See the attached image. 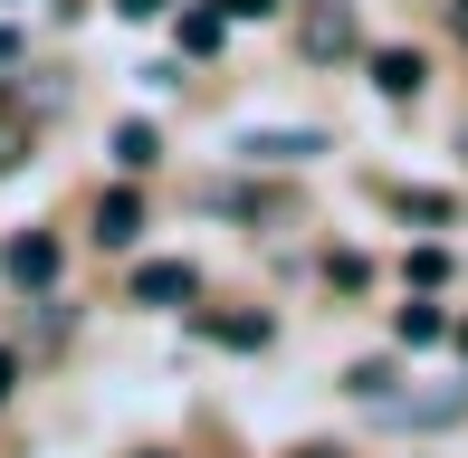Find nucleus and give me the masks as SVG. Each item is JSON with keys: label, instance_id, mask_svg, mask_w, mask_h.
<instances>
[{"label": "nucleus", "instance_id": "6", "mask_svg": "<svg viewBox=\"0 0 468 458\" xmlns=\"http://www.w3.org/2000/svg\"><path fill=\"white\" fill-rule=\"evenodd\" d=\"M239 153L249 162H306V153H325V134H249Z\"/></svg>", "mask_w": 468, "mask_h": 458}, {"label": "nucleus", "instance_id": "9", "mask_svg": "<svg viewBox=\"0 0 468 458\" xmlns=\"http://www.w3.org/2000/svg\"><path fill=\"white\" fill-rule=\"evenodd\" d=\"M154 153H163V134H154V124H115V162H124V172H144Z\"/></svg>", "mask_w": 468, "mask_h": 458}, {"label": "nucleus", "instance_id": "14", "mask_svg": "<svg viewBox=\"0 0 468 458\" xmlns=\"http://www.w3.org/2000/svg\"><path fill=\"white\" fill-rule=\"evenodd\" d=\"M296 458H345V449H296Z\"/></svg>", "mask_w": 468, "mask_h": 458}, {"label": "nucleus", "instance_id": "7", "mask_svg": "<svg viewBox=\"0 0 468 458\" xmlns=\"http://www.w3.org/2000/svg\"><path fill=\"white\" fill-rule=\"evenodd\" d=\"M220 38H229V10H182V48L191 57H210Z\"/></svg>", "mask_w": 468, "mask_h": 458}, {"label": "nucleus", "instance_id": "1", "mask_svg": "<svg viewBox=\"0 0 468 458\" xmlns=\"http://www.w3.org/2000/svg\"><path fill=\"white\" fill-rule=\"evenodd\" d=\"M296 57H315V68L354 57V10H345V0H306V19H296Z\"/></svg>", "mask_w": 468, "mask_h": 458}, {"label": "nucleus", "instance_id": "4", "mask_svg": "<svg viewBox=\"0 0 468 458\" xmlns=\"http://www.w3.org/2000/svg\"><path fill=\"white\" fill-rule=\"evenodd\" d=\"M96 239H105V248H134V239H144V201H134V192H105V201H96Z\"/></svg>", "mask_w": 468, "mask_h": 458}, {"label": "nucleus", "instance_id": "5", "mask_svg": "<svg viewBox=\"0 0 468 458\" xmlns=\"http://www.w3.org/2000/svg\"><path fill=\"white\" fill-rule=\"evenodd\" d=\"M420 77H431V68H420L411 48H382V57H373V87L392 96V106H401V96H420Z\"/></svg>", "mask_w": 468, "mask_h": 458}, {"label": "nucleus", "instance_id": "13", "mask_svg": "<svg viewBox=\"0 0 468 458\" xmlns=\"http://www.w3.org/2000/svg\"><path fill=\"white\" fill-rule=\"evenodd\" d=\"M10 372H19V353H10V344H0V401H10Z\"/></svg>", "mask_w": 468, "mask_h": 458}, {"label": "nucleus", "instance_id": "11", "mask_svg": "<svg viewBox=\"0 0 468 458\" xmlns=\"http://www.w3.org/2000/svg\"><path fill=\"white\" fill-rule=\"evenodd\" d=\"M19 153H29V124H10V115H0V172H19Z\"/></svg>", "mask_w": 468, "mask_h": 458}, {"label": "nucleus", "instance_id": "16", "mask_svg": "<svg viewBox=\"0 0 468 458\" xmlns=\"http://www.w3.org/2000/svg\"><path fill=\"white\" fill-rule=\"evenodd\" d=\"M459 10H468V0H459Z\"/></svg>", "mask_w": 468, "mask_h": 458}, {"label": "nucleus", "instance_id": "10", "mask_svg": "<svg viewBox=\"0 0 468 458\" xmlns=\"http://www.w3.org/2000/svg\"><path fill=\"white\" fill-rule=\"evenodd\" d=\"M440 335H450V316H440L431 297H420V306H401V344H440Z\"/></svg>", "mask_w": 468, "mask_h": 458}, {"label": "nucleus", "instance_id": "3", "mask_svg": "<svg viewBox=\"0 0 468 458\" xmlns=\"http://www.w3.org/2000/svg\"><path fill=\"white\" fill-rule=\"evenodd\" d=\"M0 267H10V286H29V297H48V277H58V239H48V229H19V239H10V258H0Z\"/></svg>", "mask_w": 468, "mask_h": 458}, {"label": "nucleus", "instance_id": "8", "mask_svg": "<svg viewBox=\"0 0 468 458\" xmlns=\"http://www.w3.org/2000/svg\"><path fill=\"white\" fill-rule=\"evenodd\" d=\"M201 335H220V344L259 353V344H268V316H201Z\"/></svg>", "mask_w": 468, "mask_h": 458}, {"label": "nucleus", "instance_id": "2", "mask_svg": "<svg viewBox=\"0 0 468 458\" xmlns=\"http://www.w3.org/2000/svg\"><path fill=\"white\" fill-rule=\"evenodd\" d=\"M201 297V267L191 258H144L134 267V306H191Z\"/></svg>", "mask_w": 468, "mask_h": 458}, {"label": "nucleus", "instance_id": "12", "mask_svg": "<svg viewBox=\"0 0 468 458\" xmlns=\"http://www.w3.org/2000/svg\"><path fill=\"white\" fill-rule=\"evenodd\" d=\"M115 10H124V19H154V10H173V0H115Z\"/></svg>", "mask_w": 468, "mask_h": 458}, {"label": "nucleus", "instance_id": "15", "mask_svg": "<svg viewBox=\"0 0 468 458\" xmlns=\"http://www.w3.org/2000/svg\"><path fill=\"white\" fill-rule=\"evenodd\" d=\"M459 353H468V325H459Z\"/></svg>", "mask_w": 468, "mask_h": 458}]
</instances>
